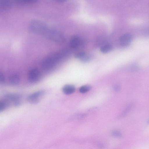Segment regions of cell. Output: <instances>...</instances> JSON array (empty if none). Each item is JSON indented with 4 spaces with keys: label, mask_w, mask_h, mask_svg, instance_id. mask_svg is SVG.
Returning a JSON list of instances; mask_svg holds the SVG:
<instances>
[{
    "label": "cell",
    "mask_w": 149,
    "mask_h": 149,
    "mask_svg": "<svg viewBox=\"0 0 149 149\" xmlns=\"http://www.w3.org/2000/svg\"><path fill=\"white\" fill-rule=\"evenodd\" d=\"M67 54V52L64 50L52 53L48 55L42 61V66L43 68L45 70L51 69Z\"/></svg>",
    "instance_id": "1"
},
{
    "label": "cell",
    "mask_w": 149,
    "mask_h": 149,
    "mask_svg": "<svg viewBox=\"0 0 149 149\" xmlns=\"http://www.w3.org/2000/svg\"><path fill=\"white\" fill-rule=\"evenodd\" d=\"M29 29L33 33L45 35L49 28L43 22L38 20L32 21L29 24Z\"/></svg>",
    "instance_id": "2"
},
{
    "label": "cell",
    "mask_w": 149,
    "mask_h": 149,
    "mask_svg": "<svg viewBox=\"0 0 149 149\" xmlns=\"http://www.w3.org/2000/svg\"><path fill=\"white\" fill-rule=\"evenodd\" d=\"M45 36L54 42L61 44L64 41L63 36L60 32L49 29Z\"/></svg>",
    "instance_id": "3"
},
{
    "label": "cell",
    "mask_w": 149,
    "mask_h": 149,
    "mask_svg": "<svg viewBox=\"0 0 149 149\" xmlns=\"http://www.w3.org/2000/svg\"><path fill=\"white\" fill-rule=\"evenodd\" d=\"M44 94L45 92L43 91L36 92L28 96L27 98V100L31 104H37L39 102Z\"/></svg>",
    "instance_id": "4"
},
{
    "label": "cell",
    "mask_w": 149,
    "mask_h": 149,
    "mask_svg": "<svg viewBox=\"0 0 149 149\" xmlns=\"http://www.w3.org/2000/svg\"><path fill=\"white\" fill-rule=\"evenodd\" d=\"M40 77V74L39 71L37 69H33L29 72L28 78L30 82L34 83L38 81Z\"/></svg>",
    "instance_id": "5"
},
{
    "label": "cell",
    "mask_w": 149,
    "mask_h": 149,
    "mask_svg": "<svg viewBox=\"0 0 149 149\" xmlns=\"http://www.w3.org/2000/svg\"><path fill=\"white\" fill-rule=\"evenodd\" d=\"M132 40V36L129 33H125L122 35L120 39V44L122 46H126L130 44Z\"/></svg>",
    "instance_id": "6"
},
{
    "label": "cell",
    "mask_w": 149,
    "mask_h": 149,
    "mask_svg": "<svg viewBox=\"0 0 149 149\" xmlns=\"http://www.w3.org/2000/svg\"><path fill=\"white\" fill-rule=\"evenodd\" d=\"M81 43V40L80 38L77 36L72 37L70 41V47L72 49L78 48Z\"/></svg>",
    "instance_id": "7"
},
{
    "label": "cell",
    "mask_w": 149,
    "mask_h": 149,
    "mask_svg": "<svg viewBox=\"0 0 149 149\" xmlns=\"http://www.w3.org/2000/svg\"><path fill=\"white\" fill-rule=\"evenodd\" d=\"M5 97L10 101L14 102L20 100L21 96L20 94L16 93H8L6 94Z\"/></svg>",
    "instance_id": "8"
},
{
    "label": "cell",
    "mask_w": 149,
    "mask_h": 149,
    "mask_svg": "<svg viewBox=\"0 0 149 149\" xmlns=\"http://www.w3.org/2000/svg\"><path fill=\"white\" fill-rule=\"evenodd\" d=\"M11 5L10 0H0V12L9 9Z\"/></svg>",
    "instance_id": "9"
},
{
    "label": "cell",
    "mask_w": 149,
    "mask_h": 149,
    "mask_svg": "<svg viewBox=\"0 0 149 149\" xmlns=\"http://www.w3.org/2000/svg\"><path fill=\"white\" fill-rule=\"evenodd\" d=\"M75 87L71 85H66L62 88L63 93L65 94L68 95L73 93L75 91Z\"/></svg>",
    "instance_id": "10"
},
{
    "label": "cell",
    "mask_w": 149,
    "mask_h": 149,
    "mask_svg": "<svg viewBox=\"0 0 149 149\" xmlns=\"http://www.w3.org/2000/svg\"><path fill=\"white\" fill-rule=\"evenodd\" d=\"M20 81L19 76L17 74H13L9 77V82L10 84L12 86L18 85Z\"/></svg>",
    "instance_id": "11"
},
{
    "label": "cell",
    "mask_w": 149,
    "mask_h": 149,
    "mask_svg": "<svg viewBox=\"0 0 149 149\" xmlns=\"http://www.w3.org/2000/svg\"><path fill=\"white\" fill-rule=\"evenodd\" d=\"M113 49V47L111 45H108L101 47L100 51L103 53H106L112 51Z\"/></svg>",
    "instance_id": "12"
},
{
    "label": "cell",
    "mask_w": 149,
    "mask_h": 149,
    "mask_svg": "<svg viewBox=\"0 0 149 149\" xmlns=\"http://www.w3.org/2000/svg\"><path fill=\"white\" fill-rule=\"evenodd\" d=\"M91 89V86L88 85H85L81 86L79 89L80 93H85L89 91Z\"/></svg>",
    "instance_id": "13"
},
{
    "label": "cell",
    "mask_w": 149,
    "mask_h": 149,
    "mask_svg": "<svg viewBox=\"0 0 149 149\" xmlns=\"http://www.w3.org/2000/svg\"><path fill=\"white\" fill-rule=\"evenodd\" d=\"M19 3L22 4H31L35 3L38 0H15Z\"/></svg>",
    "instance_id": "14"
},
{
    "label": "cell",
    "mask_w": 149,
    "mask_h": 149,
    "mask_svg": "<svg viewBox=\"0 0 149 149\" xmlns=\"http://www.w3.org/2000/svg\"><path fill=\"white\" fill-rule=\"evenodd\" d=\"M112 134L114 136L119 138L121 137L122 134L119 131L117 130H113L112 131Z\"/></svg>",
    "instance_id": "15"
},
{
    "label": "cell",
    "mask_w": 149,
    "mask_h": 149,
    "mask_svg": "<svg viewBox=\"0 0 149 149\" xmlns=\"http://www.w3.org/2000/svg\"><path fill=\"white\" fill-rule=\"evenodd\" d=\"M86 53L83 52H78L75 53L74 55V57L79 59H81L83 56H84Z\"/></svg>",
    "instance_id": "16"
},
{
    "label": "cell",
    "mask_w": 149,
    "mask_h": 149,
    "mask_svg": "<svg viewBox=\"0 0 149 149\" xmlns=\"http://www.w3.org/2000/svg\"><path fill=\"white\" fill-rule=\"evenodd\" d=\"M7 107L6 103L3 101H0V112L4 110Z\"/></svg>",
    "instance_id": "17"
},
{
    "label": "cell",
    "mask_w": 149,
    "mask_h": 149,
    "mask_svg": "<svg viewBox=\"0 0 149 149\" xmlns=\"http://www.w3.org/2000/svg\"><path fill=\"white\" fill-rule=\"evenodd\" d=\"M80 60L82 62H87L90 60V56L89 55L86 54Z\"/></svg>",
    "instance_id": "18"
},
{
    "label": "cell",
    "mask_w": 149,
    "mask_h": 149,
    "mask_svg": "<svg viewBox=\"0 0 149 149\" xmlns=\"http://www.w3.org/2000/svg\"><path fill=\"white\" fill-rule=\"evenodd\" d=\"M113 89L115 91L117 92L120 90V86L119 84H114L113 86Z\"/></svg>",
    "instance_id": "19"
},
{
    "label": "cell",
    "mask_w": 149,
    "mask_h": 149,
    "mask_svg": "<svg viewBox=\"0 0 149 149\" xmlns=\"http://www.w3.org/2000/svg\"><path fill=\"white\" fill-rule=\"evenodd\" d=\"M5 77L3 74L0 72V84H2L5 81Z\"/></svg>",
    "instance_id": "20"
},
{
    "label": "cell",
    "mask_w": 149,
    "mask_h": 149,
    "mask_svg": "<svg viewBox=\"0 0 149 149\" xmlns=\"http://www.w3.org/2000/svg\"><path fill=\"white\" fill-rule=\"evenodd\" d=\"M130 106H128L125 109L122 114V116L125 115L128 111L130 109Z\"/></svg>",
    "instance_id": "21"
},
{
    "label": "cell",
    "mask_w": 149,
    "mask_h": 149,
    "mask_svg": "<svg viewBox=\"0 0 149 149\" xmlns=\"http://www.w3.org/2000/svg\"><path fill=\"white\" fill-rule=\"evenodd\" d=\"M57 1L60 2H65L67 1V0H55Z\"/></svg>",
    "instance_id": "22"
}]
</instances>
